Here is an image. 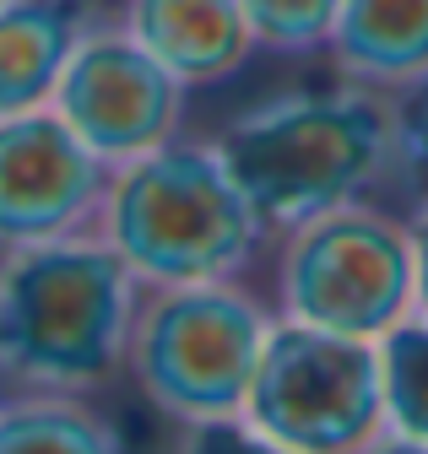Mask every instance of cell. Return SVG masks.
Wrapping results in <instances>:
<instances>
[{
  "label": "cell",
  "mask_w": 428,
  "mask_h": 454,
  "mask_svg": "<svg viewBox=\"0 0 428 454\" xmlns=\"http://www.w3.org/2000/svg\"><path fill=\"white\" fill-rule=\"evenodd\" d=\"M141 281L98 233L0 254V389L103 395L125 373Z\"/></svg>",
  "instance_id": "obj_1"
},
{
  "label": "cell",
  "mask_w": 428,
  "mask_h": 454,
  "mask_svg": "<svg viewBox=\"0 0 428 454\" xmlns=\"http://www.w3.org/2000/svg\"><path fill=\"white\" fill-rule=\"evenodd\" d=\"M211 146L223 152L266 233H288L309 216L363 200V190L396 157V120L391 98L342 82L337 92L260 103Z\"/></svg>",
  "instance_id": "obj_2"
},
{
  "label": "cell",
  "mask_w": 428,
  "mask_h": 454,
  "mask_svg": "<svg viewBox=\"0 0 428 454\" xmlns=\"http://www.w3.org/2000/svg\"><path fill=\"white\" fill-rule=\"evenodd\" d=\"M92 233L131 265L141 287L239 281L266 244V227L223 152L179 136L115 168Z\"/></svg>",
  "instance_id": "obj_3"
},
{
  "label": "cell",
  "mask_w": 428,
  "mask_h": 454,
  "mask_svg": "<svg viewBox=\"0 0 428 454\" xmlns=\"http://www.w3.org/2000/svg\"><path fill=\"white\" fill-rule=\"evenodd\" d=\"M272 325L277 314L239 281L141 287L125 379H136L141 401L179 427L239 417Z\"/></svg>",
  "instance_id": "obj_4"
},
{
  "label": "cell",
  "mask_w": 428,
  "mask_h": 454,
  "mask_svg": "<svg viewBox=\"0 0 428 454\" xmlns=\"http://www.w3.org/2000/svg\"><path fill=\"white\" fill-rule=\"evenodd\" d=\"M277 239V319L380 340L412 314V233L391 211L347 200Z\"/></svg>",
  "instance_id": "obj_5"
},
{
  "label": "cell",
  "mask_w": 428,
  "mask_h": 454,
  "mask_svg": "<svg viewBox=\"0 0 428 454\" xmlns=\"http://www.w3.org/2000/svg\"><path fill=\"white\" fill-rule=\"evenodd\" d=\"M288 454H363L385 438V389L374 340L277 319L239 411Z\"/></svg>",
  "instance_id": "obj_6"
},
{
  "label": "cell",
  "mask_w": 428,
  "mask_h": 454,
  "mask_svg": "<svg viewBox=\"0 0 428 454\" xmlns=\"http://www.w3.org/2000/svg\"><path fill=\"white\" fill-rule=\"evenodd\" d=\"M185 92L190 87H179L120 27V33H76L49 108L71 125V136L92 157L125 168L179 136Z\"/></svg>",
  "instance_id": "obj_7"
},
{
  "label": "cell",
  "mask_w": 428,
  "mask_h": 454,
  "mask_svg": "<svg viewBox=\"0 0 428 454\" xmlns=\"http://www.w3.org/2000/svg\"><path fill=\"white\" fill-rule=\"evenodd\" d=\"M109 174L55 108L0 120V254L92 233Z\"/></svg>",
  "instance_id": "obj_8"
},
{
  "label": "cell",
  "mask_w": 428,
  "mask_h": 454,
  "mask_svg": "<svg viewBox=\"0 0 428 454\" xmlns=\"http://www.w3.org/2000/svg\"><path fill=\"white\" fill-rule=\"evenodd\" d=\"M125 33L179 87L223 82L255 54V33L239 0H131Z\"/></svg>",
  "instance_id": "obj_9"
},
{
  "label": "cell",
  "mask_w": 428,
  "mask_h": 454,
  "mask_svg": "<svg viewBox=\"0 0 428 454\" xmlns=\"http://www.w3.org/2000/svg\"><path fill=\"white\" fill-rule=\"evenodd\" d=\"M326 54L347 87L396 98L428 76V0H342Z\"/></svg>",
  "instance_id": "obj_10"
},
{
  "label": "cell",
  "mask_w": 428,
  "mask_h": 454,
  "mask_svg": "<svg viewBox=\"0 0 428 454\" xmlns=\"http://www.w3.org/2000/svg\"><path fill=\"white\" fill-rule=\"evenodd\" d=\"M76 22L60 0H6L0 6V120L49 108L71 60Z\"/></svg>",
  "instance_id": "obj_11"
},
{
  "label": "cell",
  "mask_w": 428,
  "mask_h": 454,
  "mask_svg": "<svg viewBox=\"0 0 428 454\" xmlns=\"http://www.w3.org/2000/svg\"><path fill=\"white\" fill-rule=\"evenodd\" d=\"M0 454H131L92 395L0 389Z\"/></svg>",
  "instance_id": "obj_12"
},
{
  "label": "cell",
  "mask_w": 428,
  "mask_h": 454,
  "mask_svg": "<svg viewBox=\"0 0 428 454\" xmlns=\"http://www.w3.org/2000/svg\"><path fill=\"white\" fill-rule=\"evenodd\" d=\"M380 389H385V427L428 443V319L407 314L380 340Z\"/></svg>",
  "instance_id": "obj_13"
},
{
  "label": "cell",
  "mask_w": 428,
  "mask_h": 454,
  "mask_svg": "<svg viewBox=\"0 0 428 454\" xmlns=\"http://www.w3.org/2000/svg\"><path fill=\"white\" fill-rule=\"evenodd\" d=\"M239 12L255 33V49L314 54V49H326L342 0H239Z\"/></svg>",
  "instance_id": "obj_14"
},
{
  "label": "cell",
  "mask_w": 428,
  "mask_h": 454,
  "mask_svg": "<svg viewBox=\"0 0 428 454\" xmlns=\"http://www.w3.org/2000/svg\"><path fill=\"white\" fill-rule=\"evenodd\" d=\"M179 454H288V449L255 433L244 417H218V422H190L179 438Z\"/></svg>",
  "instance_id": "obj_15"
},
{
  "label": "cell",
  "mask_w": 428,
  "mask_h": 454,
  "mask_svg": "<svg viewBox=\"0 0 428 454\" xmlns=\"http://www.w3.org/2000/svg\"><path fill=\"white\" fill-rule=\"evenodd\" d=\"M391 120H396V152L428 179V76L391 98Z\"/></svg>",
  "instance_id": "obj_16"
},
{
  "label": "cell",
  "mask_w": 428,
  "mask_h": 454,
  "mask_svg": "<svg viewBox=\"0 0 428 454\" xmlns=\"http://www.w3.org/2000/svg\"><path fill=\"white\" fill-rule=\"evenodd\" d=\"M407 233H412V314L428 319V200L412 211Z\"/></svg>",
  "instance_id": "obj_17"
},
{
  "label": "cell",
  "mask_w": 428,
  "mask_h": 454,
  "mask_svg": "<svg viewBox=\"0 0 428 454\" xmlns=\"http://www.w3.org/2000/svg\"><path fill=\"white\" fill-rule=\"evenodd\" d=\"M363 454H428V443H417V438H401V433H385V438H374Z\"/></svg>",
  "instance_id": "obj_18"
},
{
  "label": "cell",
  "mask_w": 428,
  "mask_h": 454,
  "mask_svg": "<svg viewBox=\"0 0 428 454\" xmlns=\"http://www.w3.org/2000/svg\"><path fill=\"white\" fill-rule=\"evenodd\" d=\"M0 6H6V0H0Z\"/></svg>",
  "instance_id": "obj_19"
}]
</instances>
